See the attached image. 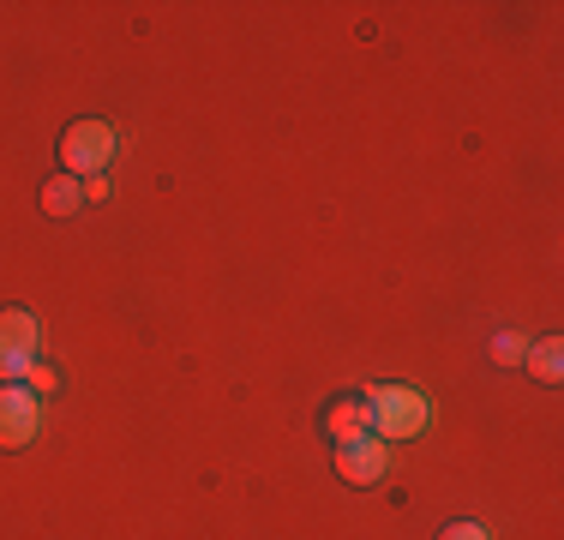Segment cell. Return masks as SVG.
<instances>
[{
	"mask_svg": "<svg viewBox=\"0 0 564 540\" xmlns=\"http://www.w3.org/2000/svg\"><path fill=\"white\" fill-rule=\"evenodd\" d=\"M330 439H355V432H367V397H337L325 414Z\"/></svg>",
	"mask_w": 564,
	"mask_h": 540,
	"instance_id": "8992f818",
	"label": "cell"
},
{
	"mask_svg": "<svg viewBox=\"0 0 564 540\" xmlns=\"http://www.w3.org/2000/svg\"><path fill=\"white\" fill-rule=\"evenodd\" d=\"M384 468H391V444L379 439V432H355V439H337V475L367 486V480H384Z\"/></svg>",
	"mask_w": 564,
	"mask_h": 540,
	"instance_id": "277c9868",
	"label": "cell"
},
{
	"mask_svg": "<svg viewBox=\"0 0 564 540\" xmlns=\"http://www.w3.org/2000/svg\"><path fill=\"white\" fill-rule=\"evenodd\" d=\"M24 385H31L36 397H48V390H55V372H48V367H31V372H24Z\"/></svg>",
	"mask_w": 564,
	"mask_h": 540,
	"instance_id": "30bf717a",
	"label": "cell"
},
{
	"mask_svg": "<svg viewBox=\"0 0 564 540\" xmlns=\"http://www.w3.org/2000/svg\"><path fill=\"white\" fill-rule=\"evenodd\" d=\"M438 540H492V534L480 529V522H451V529L438 534Z\"/></svg>",
	"mask_w": 564,
	"mask_h": 540,
	"instance_id": "9c48e42d",
	"label": "cell"
},
{
	"mask_svg": "<svg viewBox=\"0 0 564 540\" xmlns=\"http://www.w3.org/2000/svg\"><path fill=\"white\" fill-rule=\"evenodd\" d=\"M564 343H553V336H546V343H534V355H529V367H534V378H546V385H553V378L564 372V355H558Z\"/></svg>",
	"mask_w": 564,
	"mask_h": 540,
	"instance_id": "ba28073f",
	"label": "cell"
},
{
	"mask_svg": "<svg viewBox=\"0 0 564 540\" xmlns=\"http://www.w3.org/2000/svg\"><path fill=\"white\" fill-rule=\"evenodd\" d=\"M43 426V397H36L24 378L0 385V451H24Z\"/></svg>",
	"mask_w": 564,
	"mask_h": 540,
	"instance_id": "3957f363",
	"label": "cell"
},
{
	"mask_svg": "<svg viewBox=\"0 0 564 540\" xmlns=\"http://www.w3.org/2000/svg\"><path fill=\"white\" fill-rule=\"evenodd\" d=\"M426 426V397L409 385H379L367 390V432H379L384 444L391 439H414Z\"/></svg>",
	"mask_w": 564,
	"mask_h": 540,
	"instance_id": "6da1fadb",
	"label": "cell"
},
{
	"mask_svg": "<svg viewBox=\"0 0 564 540\" xmlns=\"http://www.w3.org/2000/svg\"><path fill=\"white\" fill-rule=\"evenodd\" d=\"M43 205H48V216H73L78 205H85V181H73V174H55V181L43 186Z\"/></svg>",
	"mask_w": 564,
	"mask_h": 540,
	"instance_id": "52a82bcc",
	"label": "cell"
},
{
	"mask_svg": "<svg viewBox=\"0 0 564 540\" xmlns=\"http://www.w3.org/2000/svg\"><path fill=\"white\" fill-rule=\"evenodd\" d=\"M109 156H115V127H109V120H73V127H66L61 162H66V174H73V181L102 174V169H109Z\"/></svg>",
	"mask_w": 564,
	"mask_h": 540,
	"instance_id": "7a4b0ae2",
	"label": "cell"
},
{
	"mask_svg": "<svg viewBox=\"0 0 564 540\" xmlns=\"http://www.w3.org/2000/svg\"><path fill=\"white\" fill-rule=\"evenodd\" d=\"M36 367V318L31 313H0V385L24 378Z\"/></svg>",
	"mask_w": 564,
	"mask_h": 540,
	"instance_id": "5b68a950",
	"label": "cell"
}]
</instances>
